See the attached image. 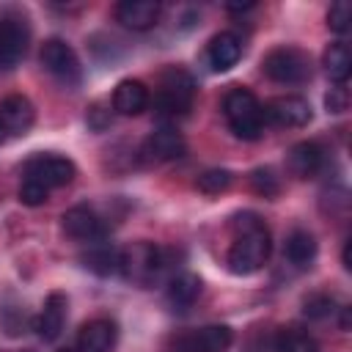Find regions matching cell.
Listing matches in <instances>:
<instances>
[{
	"mask_svg": "<svg viewBox=\"0 0 352 352\" xmlns=\"http://www.w3.org/2000/svg\"><path fill=\"white\" fill-rule=\"evenodd\" d=\"M162 6L157 0H121L116 6V19L129 30H148L160 22Z\"/></svg>",
	"mask_w": 352,
	"mask_h": 352,
	"instance_id": "2e32d148",
	"label": "cell"
},
{
	"mask_svg": "<svg viewBox=\"0 0 352 352\" xmlns=\"http://www.w3.org/2000/svg\"><path fill=\"white\" fill-rule=\"evenodd\" d=\"M322 63H324V72L330 74V80H336L338 85H344L346 77H349V72H352V52H349V47L344 41H333L324 50Z\"/></svg>",
	"mask_w": 352,
	"mask_h": 352,
	"instance_id": "cb8c5ba5",
	"label": "cell"
},
{
	"mask_svg": "<svg viewBox=\"0 0 352 352\" xmlns=\"http://www.w3.org/2000/svg\"><path fill=\"white\" fill-rule=\"evenodd\" d=\"M234 239L226 253V264L234 275H253L258 272L270 253H272V236L264 220L253 212H242L234 217Z\"/></svg>",
	"mask_w": 352,
	"mask_h": 352,
	"instance_id": "6da1fadb",
	"label": "cell"
},
{
	"mask_svg": "<svg viewBox=\"0 0 352 352\" xmlns=\"http://www.w3.org/2000/svg\"><path fill=\"white\" fill-rule=\"evenodd\" d=\"M286 258L297 267V270H308L316 258V239L311 231L305 228H294L289 236H286V248H283Z\"/></svg>",
	"mask_w": 352,
	"mask_h": 352,
	"instance_id": "ffe728a7",
	"label": "cell"
},
{
	"mask_svg": "<svg viewBox=\"0 0 352 352\" xmlns=\"http://www.w3.org/2000/svg\"><path fill=\"white\" fill-rule=\"evenodd\" d=\"M261 72L280 85H297L311 80V58L300 47H275L264 55Z\"/></svg>",
	"mask_w": 352,
	"mask_h": 352,
	"instance_id": "8992f818",
	"label": "cell"
},
{
	"mask_svg": "<svg viewBox=\"0 0 352 352\" xmlns=\"http://www.w3.org/2000/svg\"><path fill=\"white\" fill-rule=\"evenodd\" d=\"M272 352H319L316 338L302 327H280L272 338Z\"/></svg>",
	"mask_w": 352,
	"mask_h": 352,
	"instance_id": "603a6c76",
	"label": "cell"
},
{
	"mask_svg": "<svg viewBox=\"0 0 352 352\" xmlns=\"http://www.w3.org/2000/svg\"><path fill=\"white\" fill-rule=\"evenodd\" d=\"M74 176H77V168L63 154H36L25 162V182H33L47 192L72 184Z\"/></svg>",
	"mask_w": 352,
	"mask_h": 352,
	"instance_id": "52a82bcc",
	"label": "cell"
},
{
	"mask_svg": "<svg viewBox=\"0 0 352 352\" xmlns=\"http://www.w3.org/2000/svg\"><path fill=\"white\" fill-rule=\"evenodd\" d=\"M231 182H234L231 170H226V168H209V170H204L195 179V187L201 192H206V195H220V192H226L231 187Z\"/></svg>",
	"mask_w": 352,
	"mask_h": 352,
	"instance_id": "d4e9b609",
	"label": "cell"
},
{
	"mask_svg": "<svg viewBox=\"0 0 352 352\" xmlns=\"http://www.w3.org/2000/svg\"><path fill=\"white\" fill-rule=\"evenodd\" d=\"M58 352H77L74 346H66V349H58Z\"/></svg>",
	"mask_w": 352,
	"mask_h": 352,
	"instance_id": "e575fe53",
	"label": "cell"
},
{
	"mask_svg": "<svg viewBox=\"0 0 352 352\" xmlns=\"http://www.w3.org/2000/svg\"><path fill=\"white\" fill-rule=\"evenodd\" d=\"M195 80L190 72L170 66L160 74V85L154 94V110L160 118H179L187 116L195 102Z\"/></svg>",
	"mask_w": 352,
	"mask_h": 352,
	"instance_id": "7a4b0ae2",
	"label": "cell"
},
{
	"mask_svg": "<svg viewBox=\"0 0 352 352\" xmlns=\"http://www.w3.org/2000/svg\"><path fill=\"white\" fill-rule=\"evenodd\" d=\"M264 110V121H272L278 126H305L314 118V110L308 104V99L302 96H275L267 104H261Z\"/></svg>",
	"mask_w": 352,
	"mask_h": 352,
	"instance_id": "7c38bea8",
	"label": "cell"
},
{
	"mask_svg": "<svg viewBox=\"0 0 352 352\" xmlns=\"http://www.w3.org/2000/svg\"><path fill=\"white\" fill-rule=\"evenodd\" d=\"M165 267H168L165 250L151 242H135V245L124 248L118 256V272L126 280L140 283V286H151L154 280H160Z\"/></svg>",
	"mask_w": 352,
	"mask_h": 352,
	"instance_id": "277c9868",
	"label": "cell"
},
{
	"mask_svg": "<svg viewBox=\"0 0 352 352\" xmlns=\"http://www.w3.org/2000/svg\"><path fill=\"white\" fill-rule=\"evenodd\" d=\"M223 116L239 140H258L264 132V110L253 91L234 85L223 96Z\"/></svg>",
	"mask_w": 352,
	"mask_h": 352,
	"instance_id": "3957f363",
	"label": "cell"
},
{
	"mask_svg": "<svg viewBox=\"0 0 352 352\" xmlns=\"http://www.w3.org/2000/svg\"><path fill=\"white\" fill-rule=\"evenodd\" d=\"M6 140H8V132H6V129H3V124H0V146H3Z\"/></svg>",
	"mask_w": 352,
	"mask_h": 352,
	"instance_id": "836d02e7",
	"label": "cell"
},
{
	"mask_svg": "<svg viewBox=\"0 0 352 352\" xmlns=\"http://www.w3.org/2000/svg\"><path fill=\"white\" fill-rule=\"evenodd\" d=\"M116 338H118V327L113 319H91L80 327L77 333V344L74 349L77 352H110L116 346Z\"/></svg>",
	"mask_w": 352,
	"mask_h": 352,
	"instance_id": "9a60e30c",
	"label": "cell"
},
{
	"mask_svg": "<svg viewBox=\"0 0 352 352\" xmlns=\"http://www.w3.org/2000/svg\"><path fill=\"white\" fill-rule=\"evenodd\" d=\"M324 165V151L319 143L314 140H302V143H294L289 148V157H286V168L292 170V176L297 179H314Z\"/></svg>",
	"mask_w": 352,
	"mask_h": 352,
	"instance_id": "ac0fdd59",
	"label": "cell"
},
{
	"mask_svg": "<svg viewBox=\"0 0 352 352\" xmlns=\"http://www.w3.org/2000/svg\"><path fill=\"white\" fill-rule=\"evenodd\" d=\"M47 198H50V192H47L44 187H38V184L22 179V184H19V201H22L25 206H41V204H47Z\"/></svg>",
	"mask_w": 352,
	"mask_h": 352,
	"instance_id": "f546056e",
	"label": "cell"
},
{
	"mask_svg": "<svg viewBox=\"0 0 352 352\" xmlns=\"http://www.w3.org/2000/svg\"><path fill=\"white\" fill-rule=\"evenodd\" d=\"M30 47V22L16 8L0 11V72H14Z\"/></svg>",
	"mask_w": 352,
	"mask_h": 352,
	"instance_id": "5b68a950",
	"label": "cell"
},
{
	"mask_svg": "<svg viewBox=\"0 0 352 352\" xmlns=\"http://www.w3.org/2000/svg\"><path fill=\"white\" fill-rule=\"evenodd\" d=\"M248 8H253V3H242V6L239 3H231L228 6V11H248Z\"/></svg>",
	"mask_w": 352,
	"mask_h": 352,
	"instance_id": "d6a6232c",
	"label": "cell"
},
{
	"mask_svg": "<svg viewBox=\"0 0 352 352\" xmlns=\"http://www.w3.org/2000/svg\"><path fill=\"white\" fill-rule=\"evenodd\" d=\"M113 104H104V102H94L91 107H88V116H85V121H88V126L94 129V132H102V129H107L110 124H113V110H110Z\"/></svg>",
	"mask_w": 352,
	"mask_h": 352,
	"instance_id": "f1b7e54d",
	"label": "cell"
},
{
	"mask_svg": "<svg viewBox=\"0 0 352 352\" xmlns=\"http://www.w3.org/2000/svg\"><path fill=\"white\" fill-rule=\"evenodd\" d=\"M324 104H327L330 113H344L349 107V91H346V85L330 88V94L324 96Z\"/></svg>",
	"mask_w": 352,
	"mask_h": 352,
	"instance_id": "4dcf8cb0",
	"label": "cell"
},
{
	"mask_svg": "<svg viewBox=\"0 0 352 352\" xmlns=\"http://www.w3.org/2000/svg\"><path fill=\"white\" fill-rule=\"evenodd\" d=\"M349 22H352V6H349V0H336V3L330 6V11H327V25H330V30L338 33V36H344V33L349 30Z\"/></svg>",
	"mask_w": 352,
	"mask_h": 352,
	"instance_id": "4316f807",
	"label": "cell"
},
{
	"mask_svg": "<svg viewBox=\"0 0 352 352\" xmlns=\"http://www.w3.org/2000/svg\"><path fill=\"white\" fill-rule=\"evenodd\" d=\"M201 289H204V283H201V278L198 275H192V272H182V275H176V278H170V283H168V302L173 305V308H179V311H184V308H190L198 297H201Z\"/></svg>",
	"mask_w": 352,
	"mask_h": 352,
	"instance_id": "7402d4cb",
	"label": "cell"
},
{
	"mask_svg": "<svg viewBox=\"0 0 352 352\" xmlns=\"http://www.w3.org/2000/svg\"><path fill=\"white\" fill-rule=\"evenodd\" d=\"M60 226H63V231L72 239L91 242V245L94 242H104V236L110 231V226L104 223V217L94 206H88V204H77V206L66 209L63 217H60Z\"/></svg>",
	"mask_w": 352,
	"mask_h": 352,
	"instance_id": "9c48e42d",
	"label": "cell"
},
{
	"mask_svg": "<svg viewBox=\"0 0 352 352\" xmlns=\"http://www.w3.org/2000/svg\"><path fill=\"white\" fill-rule=\"evenodd\" d=\"M41 66L63 85H77L82 77V66L77 52L72 50V44H66L63 38H47L41 44V55H38Z\"/></svg>",
	"mask_w": 352,
	"mask_h": 352,
	"instance_id": "ba28073f",
	"label": "cell"
},
{
	"mask_svg": "<svg viewBox=\"0 0 352 352\" xmlns=\"http://www.w3.org/2000/svg\"><path fill=\"white\" fill-rule=\"evenodd\" d=\"M151 102V94L148 88L140 82V80H121L116 88H113V113L118 116H140Z\"/></svg>",
	"mask_w": 352,
	"mask_h": 352,
	"instance_id": "e0dca14e",
	"label": "cell"
},
{
	"mask_svg": "<svg viewBox=\"0 0 352 352\" xmlns=\"http://www.w3.org/2000/svg\"><path fill=\"white\" fill-rule=\"evenodd\" d=\"M36 121V110H33V102L22 94H11L0 102V124L3 129L8 132V138H19V135H28V129L33 126Z\"/></svg>",
	"mask_w": 352,
	"mask_h": 352,
	"instance_id": "4fadbf2b",
	"label": "cell"
},
{
	"mask_svg": "<svg viewBox=\"0 0 352 352\" xmlns=\"http://www.w3.org/2000/svg\"><path fill=\"white\" fill-rule=\"evenodd\" d=\"M184 151H187V143H184L182 132H176L173 126H160V129H154V132L143 140V146H140V157H143V162H148V165L173 162V160H179Z\"/></svg>",
	"mask_w": 352,
	"mask_h": 352,
	"instance_id": "30bf717a",
	"label": "cell"
},
{
	"mask_svg": "<svg viewBox=\"0 0 352 352\" xmlns=\"http://www.w3.org/2000/svg\"><path fill=\"white\" fill-rule=\"evenodd\" d=\"M349 248H352V242L346 239V242H344V253H341V261H344V270H352V258H349Z\"/></svg>",
	"mask_w": 352,
	"mask_h": 352,
	"instance_id": "1f68e13d",
	"label": "cell"
},
{
	"mask_svg": "<svg viewBox=\"0 0 352 352\" xmlns=\"http://www.w3.org/2000/svg\"><path fill=\"white\" fill-rule=\"evenodd\" d=\"M302 311H305L308 319H327V316L336 314V300L327 297V294H311V297L305 300Z\"/></svg>",
	"mask_w": 352,
	"mask_h": 352,
	"instance_id": "83f0119b",
	"label": "cell"
},
{
	"mask_svg": "<svg viewBox=\"0 0 352 352\" xmlns=\"http://www.w3.org/2000/svg\"><path fill=\"white\" fill-rule=\"evenodd\" d=\"M66 314H69V300L63 292H52L47 294L38 316H36V333L41 341H55L60 333H63V324H66Z\"/></svg>",
	"mask_w": 352,
	"mask_h": 352,
	"instance_id": "5bb4252c",
	"label": "cell"
},
{
	"mask_svg": "<svg viewBox=\"0 0 352 352\" xmlns=\"http://www.w3.org/2000/svg\"><path fill=\"white\" fill-rule=\"evenodd\" d=\"M118 256H121L118 248L104 245V242H94V245L80 256V261H82V267L91 270L94 275H102V278H104V275L118 272Z\"/></svg>",
	"mask_w": 352,
	"mask_h": 352,
	"instance_id": "44dd1931",
	"label": "cell"
},
{
	"mask_svg": "<svg viewBox=\"0 0 352 352\" xmlns=\"http://www.w3.org/2000/svg\"><path fill=\"white\" fill-rule=\"evenodd\" d=\"M234 344V330L228 324H206L176 338L173 352H226Z\"/></svg>",
	"mask_w": 352,
	"mask_h": 352,
	"instance_id": "8fae6325",
	"label": "cell"
},
{
	"mask_svg": "<svg viewBox=\"0 0 352 352\" xmlns=\"http://www.w3.org/2000/svg\"><path fill=\"white\" fill-rule=\"evenodd\" d=\"M250 187H253V192H258L264 198H275L280 192V179L275 176L272 168H256L250 173Z\"/></svg>",
	"mask_w": 352,
	"mask_h": 352,
	"instance_id": "484cf974",
	"label": "cell"
},
{
	"mask_svg": "<svg viewBox=\"0 0 352 352\" xmlns=\"http://www.w3.org/2000/svg\"><path fill=\"white\" fill-rule=\"evenodd\" d=\"M206 58H209V66L214 72H228L231 66H236V60L242 58V38L231 30H223L217 33L212 41H209V50H206Z\"/></svg>",
	"mask_w": 352,
	"mask_h": 352,
	"instance_id": "d6986e66",
	"label": "cell"
}]
</instances>
